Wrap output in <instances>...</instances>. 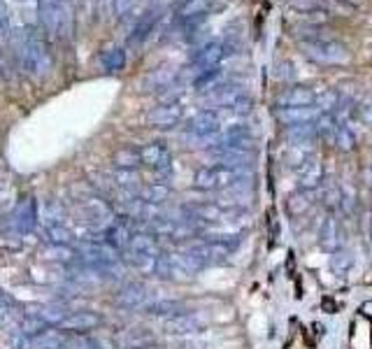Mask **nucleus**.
<instances>
[{
	"instance_id": "obj_1",
	"label": "nucleus",
	"mask_w": 372,
	"mask_h": 349,
	"mask_svg": "<svg viewBox=\"0 0 372 349\" xmlns=\"http://www.w3.org/2000/svg\"><path fill=\"white\" fill-rule=\"evenodd\" d=\"M19 63L26 75L35 77V79L47 77L54 66L49 42L35 33H26L19 40Z\"/></svg>"
},
{
	"instance_id": "obj_2",
	"label": "nucleus",
	"mask_w": 372,
	"mask_h": 349,
	"mask_svg": "<svg viewBox=\"0 0 372 349\" xmlns=\"http://www.w3.org/2000/svg\"><path fill=\"white\" fill-rule=\"evenodd\" d=\"M249 168H231V165H205L198 168L193 174V187L200 191H221V189H233L237 184H247L249 182Z\"/></svg>"
},
{
	"instance_id": "obj_3",
	"label": "nucleus",
	"mask_w": 372,
	"mask_h": 349,
	"mask_svg": "<svg viewBox=\"0 0 372 349\" xmlns=\"http://www.w3.org/2000/svg\"><path fill=\"white\" fill-rule=\"evenodd\" d=\"M300 52L314 63H323V66H337V63L349 61V52L342 42L330 37H310L300 40Z\"/></svg>"
},
{
	"instance_id": "obj_4",
	"label": "nucleus",
	"mask_w": 372,
	"mask_h": 349,
	"mask_svg": "<svg viewBox=\"0 0 372 349\" xmlns=\"http://www.w3.org/2000/svg\"><path fill=\"white\" fill-rule=\"evenodd\" d=\"M205 102L212 107H221V110H247V96H244V89L240 84H215L212 89L205 93Z\"/></svg>"
},
{
	"instance_id": "obj_5",
	"label": "nucleus",
	"mask_w": 372,
	"mask_h": 349,
	"mask_svg": "<svg viewBox=\"0 0 372 349\" xmlns=\"http://www.w3.org/2000/svg\"><path fill=\"white\" fill-rule=\"evenodd\" d=\"M75 256L82 261L84 266L89 268H109L114 266L119 256H116V249L109 247L107 242H98V240H91V242H82L79 247L75 249Z\"/></svg>"
},
{
	"instance_id": "obj_6",
	"label": "nucleus",
	"mask_w": 372,
	"mask_h": 349,
	"mask_svg": "<svg viewBox=\"0 0 372 349\" xmlns=\"http://www.w3.org/2000/svg\"><path fill=\"white\" fill-rule=\"evenodd\" d=\"M140 163L145 165V168L158 172L161 177L165 174H170L172 170V156H170V149L165 145L163 140H154L149 142L140 149Z\"/></svg>"
},
{
	"instance_id": "obj_7",
	"label": "nucleus",
	"mask_w": 372,
	"mask_h": 349,
	"mask_svg": "<svg viewBox=\"0 0 372 349\" xmlns=\"http://www.w3.org/2000/svg\"><path fill=\"white\" fill-rule=\"evenodd\" d=\"M219 131H221V112H217V110H203V112L188 119L184 126V133L193 140L215 138Z\"/></svg>"
},
{
	"instance_id": "obj_8",
	"label": "nucleus",
	"mask_w": 372,
	"mask_h": 349,
	"mask_svg": "<svg viewBox=\"0 0 372 349\" xmlns=\"http://www.w3.org/2000/svg\"><path fill=\"white\" fill-rule=\"evenodd\" d=\"M84 217L93 231L105 233L109 226L114 224V210L109 208V203L100 196H91L84 201Z\"/></svg>"
},
{
	"instance_id": "obj_9",
	"label": "nucleus",
	"mask_w": 372,
	"mask_h": 349,
	"mask_svg": "<svg viewBox=\"0 0 372 349\" xmlns=\"http://www.w3.org/2000/svg\"><path fill=\"white\" fill-rule=\"evenodd\" d=\"M181 117H184V107H181L179 100H163L158 102L156 107L149 110L147 114V124L152 126V129H175V126L181 122Z\"/></svg>"
},
{
	"instance_id": "obj_10",
	"label": "nucleus",
	"mask_w": 372,
	"mask_h": 349,
	"mask_svg": "<svg viewBox=\"0 0 372 349\" xmlns=\"http://www.w3.org/2000/svg\"><path fill=\"white\" fill-rule=\"evenodd\" d=\"M205 329V319L193 312H179L161 321V331L165 336H193Z\"/></svg>"
},
{
	"instance_id": "obj_11",
	"label": "nucleus",
	"mask_w": 372,
	"mask_h": 349,
	"mask_svg": "<svg viewBox=\"0 0 372 349\" xmlns=\"http://www.w3.org/2000/svg\"><path fill=\"white\" fill-rule=\"evenodd\" d=\"M98 326H102V317L93 310H79L68 314L66 319L59 324L61 331L73 333V336H86L89 331H96Z\"/></svg>"
},
{
	"instance_id": "obj_12",
	"label": "nucleus",
	"mask_w": 372,
	"mask_h": 349,
	"mask_svg": "<svg viewBox=\"0 0 372 349\" xmlns=\"http://www.w3.org/2000/svg\"><path fill=\"white\" fill-rule=\"evenodd\" d=\"M12 219H14L12 221L14 231H17L19 235L33 233L35 226H37V219H40V210H37L35 198H23V201L17 205V210H14Z\"/></svg>"
},
{
	"instance_id": "obj_13",
	"label": "nucleus",
	"mask_w": 372,
	"mask_h": 349,
	"mask_svg": "<svg viewBox=\"0 0 372 349\" xmlns=\"http://www.w3.org/2000/svg\"><path fill=\"white\" fill-rule=\"evenodd\" d=\"M228 54V47L224 42H208L198 49L193 57H191V66L198 68V73L203 70H210V68H219V63L224 61V57Z\"/></svg>"
},
{
	"instance_id": "obj_14",
	"label": "nucleus",
	"mask_w": 372,
	"mask_h": 349,
	"mask_svg": "<svg viewBox=\"0 0 372 349\" xmlns=\"http://www.w3.org/2000/svg\"><path fill=\"white\" fill-rule=\"evenodd\" d=\"M177 82V70L170 66H158L154 70H149L145 79L140 82V91H168Z\"/></svg>"
},
{
	"instance_id": "obj_15",
	"label": "nucleus",
	"mask_w": 372,
	"mask_h": 349,
	"mask_svg": "<svg viewBox=\"0 0 372 349\" xmlns=\"http://www.w3.org/2000/svg\"><path fill=\"white\" fill-rule=\"evenodd\" d=\"M149 300V289L140 282H128L124 284L116 293V307H124V310H138Z\"/></svg>"
},
{
	"instance_id": "obj_16",
	"label": "nucleus",
	"mask_w": 372,
	"mask_h": 349,
	"mask_svg": "<svg viewBox=\"0 0 372 349\" xmlns=\"http://www.w3.org/2000/svg\"><path fill=\"white\" fill-rule=\"evenodd\" d=\"M323 112L319 107L307 105V107H277V119L284 126H298V124H314Z\"/></svg>"
},
{
	"instance_id": "obj_17",
	"label": "nucleus",
	"mask_w": 372,
	"mask_h": 349,
	"mask_svg": "<svg viewBox=\"0 0 372 349\" xmlns=\"http://www.w3.org/2000/svg\"><path fill=\"white\" fill-rule=\"evenodd\" d=\"M321 179H323V165L319 158L310 156L298 165V187L300 189L314 191V189L321 184Z\"/></svg>"
},
{
	"instance_id": "obj_18",
	"label": "nucleus",
	"mask_w": 372,
	"mask_h": 349,
	"mask_svg": "<svg viewBox=\"0 0 372 349\" xmlns=\"http://www.w3.org/2000/svg\"><path fill=\"white\" fill-rule=\"evenodd\" d=\"M158 19H161V10L158 7H154V10H147L145 14H142V19L133 26L131 35H128V42L131 45H142L147 42L149 35L154 33L156 26H158Z\"/></svg>"
},
{
	"instance_id": "obj_19",
	"label": "nucleus",
	"mask_w": 372,
	"mask_h": 349,
	"mask_svg": "<svg viewBox=\"0 0 372 349\" xmlns=\"http://www.w3.org/2000/svg\"><path fill=\"white\" fill-rule=\"evenodd\" d=\"M316 93L310 86H294V89H287L277 98V105L280 107H307L314 105Z\"/></svg>"
},
{
	"instance_id": "obj_20",
	"label": "nucleus",
	"mask_w": 372,
	"mask_h": 349,
	"mask_svg": "<svg viewBox=\"0 0 372 349\" xmlns=\"http://www.w3.org/2000/svg\"><path fill=\"white\" fill-rule=\"evenodd\" d=\"M126 61H128V59H126L124 47H107V49H102L98 54V68L102 70V73H109V75L124 70Z\"/></svg>"
},
{
	"instance_id": "obj_21",
	"label": "nucleus",
	"mask_w": 372,
	"mask_h": 349,
	"mask_svg": "<svg viewBox=\"0 0 372 349\" xmlns=\"http://www.w3.org/2000/svg\"><path fill=\"white\" fill-rule=\"evenodd\" d=\"M68 333L61 329H44L37 336L30 338V347L33 349H63L66 347Z\"/></svg>"
},
{
	"instance_id": "obj_22",
	"label": "nucleus",
	"mask_w": 372,
	"mask_h": 349,
	"mask_svg": "<svg viewBox=\"0 0 372 349\" xmlns=\"http://www.w3.org/2000/svg\"><path fill=\"white\" fill-rule=\"evenodd\" d=\"M138 198L145 205H163L165 201L170 198V184L168 182H149V184H145L140 189V194H138Z\"/></svg>"
},
{
	"instance_id": "obj_23",
	"label": "nucleus",
	"mask_w": 372,
	"mask_h": 349,
	"mask_svg": "<svg viewBox=\"0 0 372 349\" xmlns=\"http://www.w3.org/2000/svg\"><path fill=\"white\" fill-rule=\"evenodd\" d=\"M142 312L149 317H163V319H168V317H172V314L184 312V305H181L179 300H170V298L147 300V303L142 305Z\"/></svg>"
},
{
	"instance_id": "obj_24",
	"label": "nucleus",
	"mask_w": 372,
	"mask_h": 349,
	"mask_svg": "<svg viewBox=\"0 0 372 349\" xmlns=\"http://www.w3.org/2000/svg\"><path fill=\"white\" fill-rule=\"evenodd\" d=\"M128 254H145V256H158L161 247L156 242L154 233H133L128 242Z\"/></svg>"
},
{
	"instance_id": "obj_25",
	"label": "nucleus",
	"mask_w": 372,
	"mask_h": 349,
	"mask_svg": "<svg viewBox=\"0 0 372 349\" xmlns=\"http://www.w3.org/2000/svg\"><path fill=\"white\" fill-rule=\"evenodd\" d=\"M44 237L49 240V244H70L73 242V231L61 219H47Z\"/></svg>"
},
{
	"instance_id": "obj_26",
	"label": "nucleus",
	"mask_w": 372,
	"mask_h": 349,
	"mask_svg": "<svg viewBox=\"0 0 372 349\" xmlns=\"http://www.w3.org/2000/svg\"><path fill=\"white\" fill-rule=\"evenodd\" d=\"M131 237H133V231L126 224H121V221H114L105 231V242L114 249H128Z\"/></svg>"
},
{
	"instance_id": "obj_27",
	"label": "nucleus",
	"mask_w": 372,
	"mask_h": 349,
	"mask_svg": "<svg viewBox=\"0 0 372 349\" xmlns=\"http://www.w3.org/2000/svg\"><path fill=\"white\" fill-rule=\"evenodd\" d=\"M319 237H321V247H326L333 252L337 244H340V237H342V231H340V224L335 217H328L326 221L321 224V231H319Z\"/></svg>"
},
{
	"instance_id": "obj_28",
	"label": "nucleus",
	"mask_w": 372,
	"mask_h": 349,
	"mask_svg": "<svg viewBox=\"0 0 372 349\" xmlns=\"http://www.w3.org/2000/svg\"><path fill=\"white\" fill-rule=\"evenodd\" d=\"M210 5H212V0H186V3L177 10V21L184 23L196 17H203V14H208Z\"/></svg>"
},
{
	"instance_id": "obj_29",
	"label": "nucleus",
	"mask_w": 372,
	"mask_h": 349,
	"mask_svg": "<svg viewBox=\"0 0 372 349\" xmlns=\"http://www.w3.org/2000/svg\"><path fill=\"white\" fill-rule=\"evenodd\" d=\"M112 163L116 165V170H138L140 168V149L136 147H121L114 154Z\"/></svg>"
},
{
	"instance_id": "obj_30",
	"label": "nucleus",
	"mask_w": 372,
	"mask_h": 349,
	"mask_svg": "<svg viewBox=\"0 0 372 349\" xmlns=\"http://www.w3.org/2000/svg\"><path fill=\"white\" fill-rule=\"evenodd\" d=\"M312 198H314L312 191H305V189H300L298 194L291 196L289 201H287V210H289L291 217H303V214L314 205Z\"/></svg>"
},
{
	"instance_id": "obj_31",
	"label": "nucleus",
	"mask_w": 372,
	"mask_h": 349,
	"mask_svg": "<svg viewBox=\"0 0 372 349\" xmlns=\"http://www.w3.org/2000/svg\"><path fill=\"white\" fill-rule=\"evenodd\" d=\"M30 314H35L37 319L44 324V326H47V324H49V326H54V324H61V321L68 317V312L63 310L61 305H42V307H35V310L30 312Z\"/></svg>"
},
{
	"instance_id": "obj_32",
	"label": "nucleus",
	"mask_w": 372,
	"mask_h": 349,
	"mask_svg": "<svg viewBox=\"0 0 372 349\" xmlns=\"http://www.w3.org/2000/svg\"><path fill=\"white\" fill-rule=\"evenodd\" d=\"M333 142H335V145H337L340 149H342V152H349V149L354 147V142H356V138H354V131H352L347 124L337 122V129H335Z\"/></svg>"
},
{
	"instance_id": "obj_33",
	"label": "nucleus",
	"mask_w": 372,
	"mask_h": 349,
	"mask_svg": "<svg viewBox=\"0 0 372 349\" xmlns=\"http://www.w3.org/2000/svg\"><path fill=\"white\" fill-rule=\"evenodd\" d=\"M354 268V259H352V254H347V252H337L333 254V259H330V271H333L337 277H344L347 273H349Z\"/></svg>"
},
{
	"instance_id": "obj_34",
	"label": "nucleus",
	"mask_w": 372,
	"mask_h": 349,
	"mask_svg": "<svg viewBox=\"0 0 372 349\" xmlns=\"http://www.w3.org/2000/svg\"><path fill=\"white\" fill-rule=\"evenodd\" d=\"M44 329H47V326L37 319L35 314L26 312V314H23L21 319H19V329H17V331L26 333L28 338H33V336H37V333H40V331H44Z\"/></svg>"
},
{
	"instance_id": "obj_35",
	"label": "nucleus",
	"mask_w": 372,
	"mask_h": 349,
	"mask_svg": "<svg viewBox=\"0 0 372 349\" xmlns=\"http://www.w3.org/2000/svg\"><path fill=\"white\" fill-rule=\"evenodd\" d=\"M158 256H145V254H128V261L138 268L140 273H154Z\"/></svg>"
},
{
	"instance_id": "obj_36",
	"label": "nucleus",
	"mask_w": 372,
	"mask_h": 349,
	"mask_svg": "<svg viewBox=\"0 0 372 349\" xmlns=\"http://www.w3.org/2000/svg\"><path fill=\"white\" fill-rule=\"evenodd\" d=\"M73 256H75V252L68 247V244H49L47 247V259L49 261H73Z\"/></svg>"
},
{
	"instance_id": "obj_37",
	"label": "nucleus",
	"mask_w": 372,
	"mask_h": 349,
	"mask_svg": "<svg viewBox=\"0 0 372 349\" xmlns=\"http://www.w3.org/2000/svg\"><path fill=\"white\" fill-rule=\"evenodd\" d=\"M114 179L124 191H133L136 184H138V172L136 170H116Z\"/></svg>"
},
{
	"instance_id": "obj_38",
	"label": "nucleus",
	"mask_w": 372,
	"mask_h": 349,
	"mask_svg": "<svg viewBox=\"0 0 372 349\" xmlns=\"http://www.w3.org/2000/svg\"><path fill=\"white\" fill-rule=\"evenodd\" d=\"M63 349H98V343L86 336H73L66 340V347Z\"/></svg>"
},
{
	"instance_id": "obj_39",
	"label": "nucleus",
	"mask_w": 372,
	"mask_h": 349,
	"mask_svg": "<svg viewBox=\"0 0 372 349\" xmlns=\"http://www.w3.org/2000/svg\"><path fill=\"white\" fill-rule=\"evenodd\" d=\"M10 37V10H7V3L0 0V42Z\"/></svg>"
},
{
	"instance_id": "obj_40",
	"label": "nucleus",
	"mask_w": 372,
	"mask_h": 349,
	"mask_svg": "<svg viewBox=\"0 0 372 349\" xmlns=\"http://www.w3.org/2000/svg\"><path fill=\"white\" fill-rule=\"evenodd\" d=\"M319 0H289V7L298 14H305V12H314Z\"/></svg>"
},
{
	"instance_id": "obj_41",
	"label": "nucleus",
	"mask_w": 372,
	"mask_h": 349,
	"mask_svg": "<svg viewBox=\"0 0 372 349\" xmlns=\"http://www.w3.org/2000/svg\"><path fill=\"white\" fill-rule=\"evenodd\" d=\"M340 205L344 208V212H352L356 208V194L352 191L349 187H342L340 189Z\"/></svg>"
},
{
	"instance_id": "obj_42",
	"label": "nucleus",
	"mask_w": 372,
	"mask_h": 349,
	"mask_svg": "<svg viewBox=\"0 0 372 349\" xmlns=\"http://www.w3.org/2000/svg\"><path fill=\"white\" fill-rule=\"evenodd\" d=\"M10 349H33V347H30V338L26 333L14 331L10 336Z\"/></svg>"
},
{
	"instance_id": "obj_43",
	"label": "nucleus",
	"mask_w": 372,
	"mask_h": 349,
	"mask_svg": "<svg viewBox=\"0 0 372 349\" xmlns=\"http://www.w3.org/2000/svg\"><path fill=\"white\" fill-rule=\"evenodd\" d=\"M361 117H363V122H366L368 126H372V98L361 107Z\"/></svg>"
},
{
	"instance_id": "obj_44",
	"label": "nucleus",
	"mask_w": 372,
	"mask_h": 349,
	"mask_svg": "<svg viewBox=\"0 0 372 349\" xmlns=\"http://www.w3.org/2000/svg\"><path fill=\"white\" fill-rule=\"evenodd\" d=\"M131 5H133V0H114V10H116V14H124Z\"/></svg>"
},
{
	"instance_id": "obj_45",
	"label": "nucleus",
	"mask_w": 372,
	"mask_h": 349,
	"mask_svg": "<svg viewBox=\"0 0 372 349\" xmlns=\"http://www.w3.org/2000/svg\"><path fill=\"white\" fill-rule=\"evenodd\" d=\"M323 310H326V312H335L337 310V303H333L330 298H326V300H323Z\"/></svg>"
},
{
	"instance_id": "obj_46",
	"label": "nucleus",
	"mask_w": 372,
	"mask_h": 349,
	"mask_svg": "<svg viewBox=\"0 0 372 349\" xmlns=\"http://www.w3.org/2000/svg\"><path fill=\"white\" fill-rule=\"evenodd\" d=\"M361 314L366 317H372V300H366V303L361 305Z\"/></svg>"
},
{
	"instance_id": "obj_47",
	"label": "nucleus",
	"mask_w": 372,
	"mask_h": 349,
	"mask_svg": "<svg viewBox=\"0 0 372 349\" xmlns=\"http://www.w3.org/2000/svg\"><path fill=\"white\" fill-rule=\"evenodd\" d=\"M344 5H349V7H361L363 5V0H342Z\"/></svg>"
},
{
	"instance_id": "obj_48",
	"label": "nucleus",
	"mask_w": 372,
	"mask_h": 349,
	"mask_svg": "<svg viewBox=\"0 0 372 349\" xmlns=\"http://www.w3.org/2000/svg\"><path fill=\"white\" fill-rule=\"evenodd\" d=\"M5 68V61H3V52H0V70Z\"/></svg>"
}]
</instances>
